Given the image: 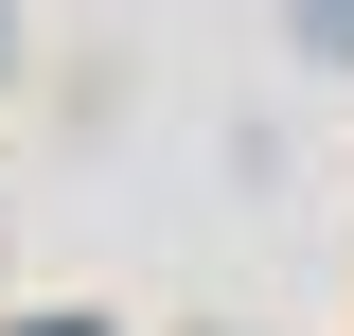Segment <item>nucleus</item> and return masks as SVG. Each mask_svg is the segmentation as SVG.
<instances>
[{
	"instance_id": "obj_2",
	"label": "nucleus",
	"mask_w": 354,
	"mask_h": 336,
	"mask_svg": "<svg viewBox=\"0 0 354 336\" xmlns=\"http://www.w3.org/2000/svg\"><path fill=\"white\" fill-rule=\"evenodd\" d=\"M36 336H88V319H36Z\"/></svg>"
},
{
	"instance_id": "obj_1",
	"label": "nucleus",
	"mask_w": 354,
	"mask_h": 336,
	"mask_svg": "<svg viewBox=\"0 0 354 336\" xmlns=\"http://www.w3.org/2000/svg\"><path fill=\"white\" fill-rule=\"evenodd\" d=\"M319 36H337V53H354V0H319Z\"/></svg>"
}]
</instances>
